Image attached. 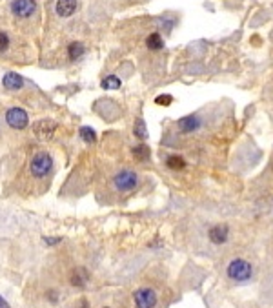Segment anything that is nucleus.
Returning <instances> with one entry per match:
<instances>
[{
	"label": "nucleus",
	"mask_w": 273,
	"mask_h": 308,
	"mask_svg": "<svg viewBox=\"0 0 273 308\" xmlns=\"http://www.w3.org/2000/svg\"><path fill=\"white\" fill-rule=\"evenodd\" d=\"M102 88L104 90H118L120 88V78L115 77V75H109L102 80Z\"/></svg>",
	"instance_id": "obj_17"
},
{
	"label": "nucleus",
	"mask_w": 273,
	"mask_h": 308,
	"mask_svg": "<svg viewBox=\"0 0 273 308\" xmlns=\"http://www.w3.org/2000/svg\"><path fill=\"white\" fill-rule=\"evenodd\" d=\"M53 168V159L49 153L46 152H40V153H35V155L31 157V162H29V170L31 174L35 175V177H46V175L51 172Z\"/></svg>",
	"instance_id": "obj_1"
},
{
	"label": "nucleus",
	"mask_w": 273,
	"mask_h": 308,
	"mask_svg": "<svg viewBox=\"0 0 273 308\" xmlns=\"http://www.w3.org/2000/svg\"><path fill=\"white\" fill-rule=\"evenodd\" d=\"M177 126L182 133H190V131H195L200 126V119L197 115H186V117L178 119Z\"/></svg>",
	"instance_id": "obj_8"
},
{
	"label": "nucleus",
	"mask_w": 273,
	"mask_h": 308,
	"mask_svg": "<svg viewBox=\"0 0 273 308\" xmlns=\"http://www.w3.org/2000/svg\"><path fill=\"white\" fill-rule=\"evenodd\" d=\"M2 84H4L6 90H20L22 86H24V78L20 77L18 73H15V71H9V73L4 75V78H2Z\"/></svg>",
	"instance_id": "obj_10"
},
{
	"label": "nucleus",
	"mask_w": 273,
	"mask_h": 308,
	"mask_svg": "<svg viewBox=\"0 0 273 308\" xmlns=\"http://www.w3.org/2000/svg\"><path fill=\"white\" fill-rule=\"evenodd\" d=\"M9 48V37L6 35L4 31H0V53H4Z\"/></svg>",
	"instance_id": "obj_20"
},
{
	"label": "nucleus",
	"mask_w": 273,
	"mask_h": 308,
	"mask_svg": "<svg viewBox=\"0 0 273 308\" xmlns=\"http://www.w3.org/2000/svg\"><path fill=\"white\" fill-rule=\"evenodd\" d=\"M78 135H80V139L84 141V143H89V144H93L97 141V135H95V131L91 130V128H87V126H84V128H80V131H78Z\"/></svg>",
	"instance_id": "obj_18"
},
{
	"label": "nucleus",
	"mask_w": 273,
	"mask_h": 308,
	"mask_svg": "<svg viewBox=\"0 0 273 308\" xmlns=\"http://www.w3.org/2000/svg\"><path fill=\"white\" fill-rule=\"evenodd\" d=\"M6 121H8L9 126L15 128V130H24V128L29 124V117H27L26 109H22V108L8 109V113H6Z\"/></svg>",
	"instance_id": "obj_4"
},
{
	"label": "nucleus",
	"mask_w": 273,
	"mask_h": 308,
	"mask_svg": "<svg viewBox=\"0 0 273 308\" xmlns=\"http://www.w3.org/2000/svg\"><path fill=\"white\" fill-rule=\"evenodd\" d=\"M133 157L137 161H146L147 157H149V148L146 144H137L133 148Z\"/></svg>",
	"instance_id": "obj_16"
},
{
	"label": "nucleus",
	"mask_w": 273,
	"mask_h": 308,
	"mask_svg": "<svg viewBox=\"0 0 273 308\" xmlns=\"http://www.w3.org/2000/svg\"><path fill=\"white\" fill-rule=\"evenodd\" d=\"M228 234H230L228 226H224V225L213 226L211 230H209V241H211V243H215V244H222V243H226Z\"/></svg>",
	"instance_id": "obj_11"
},
{
	"label": "nucleus",
	"mask_w": 273,
	"mask_h": 308,
	"mask_svg": "<svg viewBox=\"0 0 273 308\" xmlns=\"http://www.w3.org/2000/svg\"><path fill=\"white\" fill-rule=\"evenodd\" d=\"M135 135L139 137V139H146L147 137V131H146V124H144L142 119H139V121L135 122Z\"/></svg>",
	"instance_id": "obj_19"
},
{
	"label": "nucleus",
	"mask_w": 273,
	"mask_h": 308,
	"mask_svg": "<svg viewBox=\"0 0 273 308\" xmlns=\"http://www.w3.org/2000/svg\"><path fill=\"white\" fill-rule=\"evenodd\" d=\"M77 11V0H58L56 2V15L58 17H71Z\"/></svg>",
	"instance_id": "obj_9"
},
{
	"label": "nucleus",
	"mask_w": 273,
	"mask_h": 308,
	"mask_svg": "<svg viewBox=\"0 0 273 308\" xmlns=\"http://www.w3.org/2000/svg\"><path fill=\"white\" fill-rule=\"evenodd\" d=\"M55 130H56V124L53 121H48V119H44V121H39L33 124V131H35L37 137H40L42 141L51 139Z\"/></svg>",
	"instance_id": "obj_7"
},
{
	"label": "nucleus",
	"mask_w": 273,
	"mask_h": 308,
	"mask_svg": "<svg viewBox=\"0 0 273 308\" xmlns=\"http://www.w3.org/2000/svg\"><path fill=\"white\" fill-rule=\"evenodd\" d=\"M58 241H60L58 237H51V239L46 237V243H49V244H55V243H58Z\"/></svg>",
	"instance_id": "obj_23"
},
{
	"label": "nucleus",
	"mask_w": 273,
	"mask_h": 308,
	"mask_svg": "<svg viewBox=\"0 0 273 308\" xmlns=\"http://www.w3.org/2000/svg\"><path fill=\"white\" fill-rule=\"evenodd\" d=\"M35 9H37L35 0H13L11 2V11H13V15H17L20 18L31 17V15L35 13Z\"/></svg>",
	"instance_id": "obj_6"
},
{
	"label": "nucleus",
	"mask_w": 273,
	"mask_h": 308,
	"mask_svg": "<svg viewBox=\"0 0 273 308\" xmlns=\"http://www.w3.org/2000/svg\"><path fill=\"white\" fill-rule=\"evenodd\" d=\"M104 308H109V306H104Z\"/></svg>",
	"instance_id": "obj_25"
},
{
	"label": "nucleus",
	"mask_w": 273,
	"mask_h": 308,
	"mask_svg": "<svg viewBox=\"0 0 273 308\" xmlns=\"http://www.w3.org/2000/svg\"><path fill=\"white\" fill-rule=\"evenodd\" d=\"M228 275L233 281H248L252 277V265L244 259H235L228 266Z\"/></svg>",
	"instance_id": "obj_2"
},
{
	"label": "nucleus",
	"mask_w": 273,
	"mask_h": 308,
	"mask_svg": "<svg viewBox=\"0 0 273 308\" xmlns=\"http://www.w3.org/2000/svg\"><path fill=\"white\" fill-rule=\"evenodd\" d=\"M0 308H11V306L8 304V301H6L4 297H2V295H0Z\"/></svg>",
	"instance_id": "obj_22"
},
{
	"label": "nucleus",
	"mask_w": 273,
	"mask_h": 308,
	"mask_svg": "<svg viewBox=\"0 0 273 308\" xmlns=\"http://www.w3.org/2000/svg\"><path fill=\"white\" fill-rule=\"evenodd\" d=\"M155 102L159 106H169L171 102H173V97H171V95H161V97H157Z\"/></svg>",
	"instance_id": "obj_21"
},
{
	"label": "nucleus",
	"mask_w": 273,
	"mask_h": 308,
	"mask_svg": "<svg viewBox=\"0 0 273 308\" xmlns=\"http://www.w3.org/2000/svg\"><path fill=\"white\" fill-rule=\"evenodd\" d=\"M87 283V272L84 268H77L71 273V285L73 287H84Z\"/></svg>",
	"instance_id": "obj_12"
},
{
	"label": "nucleus",
	"mask_w": 273,
	"mask_h": 308,
	"mask_svg": "<svg viewBox=\"0 0 273 308\" xmlns=\"http://www.w3.org/2000/svg\"><path fill=\"white\" fill-rule=\"evenodd\" d=\"M80 308H87V301L86 299L80 301Z\"/></svg>",
	"instance_id": "obj_24"
},
{
	"label": "nucleus",
	"mask_w": 273,
	"mask_h": 308,
	"mask_svg": "<svg viewBox=\"0 0 273 308\" xmlns=\"http://www.w3.org/2000/svg\"><path fill=\"white\" fill-rule=\"evenodd\" d=\"M68 55H70L71 61H78V59L84 55V44L82 42H71L70 48H68Z\"/></svg>",
	"instance_id": "obj_15"
},
{
	"label": "nucleus",
	"mask_w": 273,
	"mask_h": 308,
	"mask_svg": "<svg viewBox=\"0 0 273 308\" xmlns=\"http://www.w3.org/2000/svg\"><path fill=\"white\" fill-rule=\"evenodd\" d=\"M133 297L137 308H155L157 304V295L151 288H139Z\"/></svg>",
	"instance_id": "obj_5"
},
{
	"label": "nucleus",
	"mask_w": 273,
	"mask_h": 308,
	"mask_svg": "<svg viewBox=\"0 0 273 308\" xmlns=\"http://www.w3.org/2000/svg\"><path fill=\"white\" fill-rule=\"evenodd\" d=\"M146 46L149 49H153V51H159V49L164 48V40H162V37L159 35V33H151V35L146 39Z\"/></svg>",
	"instance_id": "obj_13"
},
{
	"label": "nucleus",
	"mask_w": 273,
	"mask_h": 308,
	"mask_svg": "<svg viewBox=\"0 0 273 308\" xmlns=\"http://www.w3.org/2000/svg\"><path fill=\"white\" fill-rule=\"evenodd\" d=\"M137 182H139L137 181V175H135V172H131V170H120V172L113 177V184L120 191H131L137 186Z\"/></svg>",
	"instance_id": "obj_3"
},
{
	"label": "nucleus",
	"mask_w": 273,
	"mask_h": 308,
	"mask_svg": "<svg viewBox=\"0 0 273 308\" xmlns=\"http://www.w3.org/2000/svg\"><path fill=\"white\" fill-rule=\"evenodd\" d=\"M166 164H168L169 170H175V172L186 168V161H184V157H180V155H169Z\"/></svg>",
	"instance_id": "obj_14"
}]
</instances>
